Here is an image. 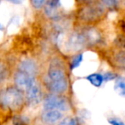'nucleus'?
Segmentation results:
<instances>
[{
	"mask_svg": "<svg viewBox=\"0 0 125 125\" xmlns=\"http://www.w3.org/2000/svg\"><path fill=\"white\" fill-rule=\"evenodd\" d=\"M87 44L84 31H75L68 35L65 40V46L70 51H78Z\"/></svg>",
	"mask_w": 125,
	"mask_h": 125,
	"instance_id": "2",
	"label": "nucleus"
},
{
	"mask_svg": "<svg viewBox=\"0 0 125 125\" xmlns=\"http://www.w3.org/2000/svg\"><path fill=\"white\" fill-rule=\"evenodd\" d=\"M45 110L65 111L69 108V104L64 98L57 95H49L44 102Z\"/></svg>",
	"mask_w": 125,
	"mask_h": 125,
	"instance_id": "4",
	"label": "nucleus"
},
{
	"mask_svg": "<svg viewBox=\"0 0 125 125\" xmlns=\"http://www.w3.org/2000/svg\"><path fill=\"white\" fill-rule=\"evenodd\" d=\"M103 6L99 4H92V3L88 4L86 8L82 9L81 11V19L84 21V22H93L102 15Z\"/></svg>",
	"mask_w": 125,
	"mask_h": 125,
	"instance_id": "3",
	"label": "nucleus"
},
{
	"mask_svg": "<svg viewBox=\"0 0 125 125\" xmlns=\"http://www.w3.org/2000/svg\"><path fill=\"white\" fill-rule=\"evenodd\" d=\"M103 5L106 8L114 9L117 5V0H102Z\"/></svg>",
	"mask_w": 125,
	"mask_h": 125,
	"instance_id": "16",
	"label": "nucleus"
},
{
	"mask_svg": "<svg viewBox=\"0 0 125 125\" xmlns=\"http://www.w3.org/2000/svg\"><path fill=\"white\" fill-rule=\"evenodd\" d=\"M8 1L10 2V3H15V4H19V3H22L24 0H8Z\"/></svg>",
	"mask_w": 125,
	"mask_h": 125,
	"instance_id": "22",
	"label": "nucleus"
},
{
	"mask_svg": "<svg viewBox=\"0 0 125 125\" xmlns=\"http://www.w3.org/2000/svg\"><path fill=\"white\" fill-rule=\"evenodd\" d=\"M78 1H82V2H89L91 0H78Z\"/></svg>",
	"mask_w": 125,
	"mask_h": 125,
	"instance_id": "23",
	"label": "nucleus"
},
{
	"mask_svg": "<svg viewBox=\"0 0 125 125\" xmlns=\"http://www.w3.org/2000/svg\"><path fill=\"white\" fill-rule=\"evenodd\" d=\"M59 7H60V0H49L45 5V13L52 18L57 17Z\"/></svg>",
	"mask_w": 125,
	"mask_h": 125,
	"instance_id": "9",
	"label": "nucleus"
},
{
	"mask_svg": "<svg viewBox=\"0 0 125 125\" xmlns=\"http://www.w3.org/2000/svg\"><path fill=\"white\" fill-rule=\"evenodd\" d=\"M87 79L95 87H99L104 81L103 76L101 74H98V73H94V74L89 75L87 77Z\"/></svg>",
	"mask_w": 125,
	"mask_h": 125,
	"instance_id": "12",
	"label": "nucleus"
},
{
	"mask_svg": "<svg viewBox=\"0 0 125 125\" xmlns=\"http://www.w3.org/2000/svg\"><path fill=\"white\" fill-rule=\"evenodd\" d=\"M116 61L118 66L125 69V51H122L116 55Z\"/></svg>",
	"mask_w": 125,
	"mask_h": 125,
	"instance_id": "15",
	"label": "nucleus"
},
{
	"mask_svg": "<svg viewBox=\"0 0 125 125\" xmlns=\"http://www.w3.org/2000/svg\"><path fill=\"white\" fill-rule=\"evenodd\" d=\"M82 54H77L72 58L71 60V64H70V69L73 70L75 68L78 67L80 66V64L82 61Z\"/></svg>",
	"mask_w": 125,
	"mask_h": 125,
	"instance_id": "14",
	"label": "nucleus"
},
{
	"mask_svg": "<svg viewBox=\"0 0 125 125\" xmlns=\"http://www.w3.org/2000/svg\"><path fill=\"white\" fill-rule=\"evenodd\" d=\"M48 75L50 81L58 80L65 77L64 68L62 63L57 60H54L50 64V67L48 70Z\"/></svg>",
	"mask_w": 125,
	"mask_h": 125,
	"instance_id": "5",
	"label": "nucleus"
},
{
	"mask_svg": "<svg viewBox=\"0 0 125 125\" xmlns=\"http://www.w3.org/2000/svg\"><path fill=\"white\" fill-rule=\"evenodd\" d=\"M109 123H110L111 125H125L122 121L118 120V119H114V118H111V119H109Z\"/></svg>",
	"mask_w": 125,
	"mask_h": 125,
	"instance_id": "21",
	"label": "nucleus"
},
{
	"mask_svg": "<svg viewBox=\"0 0 125 125\" xmlns=\"http://www.w3.org/2000/svg\"><path fill=\"white\" fill-rule=\"evenodd\" d=\"M62 117L58 110H45L42 114V120L45 124L51 125L57 123Z\"/></svg>",
	"mask_w": 125,
	"mask_h": 125,
	"instance_id": "8",
	"label": "nucleus"
},
{
	"mask_svg": "<svg viewBox=\"0 0 125 125\" xmlns=\"http://www.w3.org/2000/svg\"><path fill=\"white\" fill-rule=\"evenodd\" d=\"M34 80L33 76L29 73H26L24 71H19L15 76V84L21 89H23L26 90L28 87L30 85V83Z\"/></svg>",
	"mask_w": 125,
	"mask_h": 125,
	"instance_id": "6",
	"label": "nucleus"
},
{
	"mask_svg": "<svg viewBox=\"0 0 125 125\" xmlns=\"http://www.w3.org/2000/svg\"><path fill=\"white\" fill-rule=\"evenodd\" d=\"M26 91H27L28 100H29V102H31V103H33V104H35V103H38L40 100V97H41L40 89L34 80H33L30 83V85L26 89Z\"/></svg>",
	"mask_w": 125,
	"mask_h": 125,
	"instance_id": "7",
	"label": "nucleus"
},
{
	"mask_svg": "<svg viewBox=\"0 0 125 125\" xmlns=\"http://www.w3.org/2000/svg\"><path fill=\"white\" fill-rule=\"evenodd\" d=\"M0 29H2V26L1 25H0Z\"/></svg>",
	"mask_w": 125,
	"mask_h": 125,
	"instance_id": "24",
	"label": "nucleus"
},
{
	"mask_svg": "<svg viewBox=\"0 0 125 125\" xmlns=\"http://www.w3.org/2000/svg\"><path fill=\"white\" fill-rule=\"evenodd\" d=\"M59 125H77V123L75 119L71 117H66L59 124Z\"/></svg>",
	"mask_w": 125,
	"mask_h": 125,
	"instance_id": "18",
	"label": "nucleus"
},
{
	"mask_svg": "<svg viewBox=\"0 0 125 125\" xmlns=\"http://www.w3.org/2000/svg\"><path fill=\"white\" fill-rule=\"evenodd\" d=\"M114 89L119 95L125 97V77H121L117 78L114 84Z\"/></svg>",
	"mask_w": 125,
	"mask_h": 125,
	"instance_id": "11",
	"label": "nucleus"
},
{
	"mask_svg": "<svg viewBox=\"0 0 125 125\" xmlns=\"http://www.w3.org/2000/svg\"><path fill=\"white\" fill-rule=\"evenodd\" d=\"M0 103L11 110H17L23 103V95L16 88H8L0 93Z\"/></svg>",
	"mask_w": 125,
	"mask_h": 125,
	"instance_id": "1",
	"label": "nucleus"
},
{
	"mask_svg": "<svg viewBox=\"0 0 125 125\" xmlns=\"http://www.w3.org/2000/svg\"><path fill=\"white\" fill-rule=\"evenodd\" d=\"M30 2L34 9H40L45 3L46 0H30Z\"/></svg>",
	"mask_w": 125,
	"mask_h": 125,
	"instance_id": "17",
	"label": "nucleus"
},
{
	"mask_svg": "<svg viewBox=\"0 0 125 125\" xmlns=\"http://www.w3.org/2000/svg\"><path fill=\"white\" fill-rule=\"evenodd\" d=\"M51 90H52L55 93H62L64 92L68 88V83H67L66 78L58 79V80L50 81L49 83Z\"/></svg>",
	"mask_w": 125,
	"mask_h": 125,
	"instance_id": "10",
	"label": "nucleus"
},
{
	"mask_svg": "<svg viewBox=\"0 0 125 125\" xmlns=\"http://www.w3.org/2000/svg\"><path fill=\"white\" fill-rule=\"evenodd\" d=\"M6 68H5L4 65L0 63V83L6 77Z\"/></svg>",
	"mask_w": 125,
	"mask_h": 125,
	"instance_id": "19",
	"label": "nucleus"
},
{
	"mask_svg": "<svg viewBox=\"0 0 125 125\" xmlns=\"http://www.w3.org/2000/svg\"><path fill=\"white\" fill-rule=\"evenodd\" d=\"M116 77H117V76H116L115 74H113V73H105V76L103 77V79L105 81H110V80H111V79H114Z\"/></svg>",
	"mask_w": 125,
	"mask_h": 125,
	"instance_id": "20",
	"label": "nucleus"
},
{
	"mask_svg": "<svg viewBox=\"0 0 125 125\" xmlns=\"http://www.w3.org/2000/svg\"><path fill=\"white\" fill-rule=\"evenodd\" d=\"M21 70L26 72V73H29L30 75L33 76V73H35V70L36 69H35L34 63L30 61H24L22 64V66H21Z\"/></svg>",
	"mask_w": 125,
	"mask_h": 125,
	"instance_id": "13",
	"label": "nucleus"
}]
</instances>
